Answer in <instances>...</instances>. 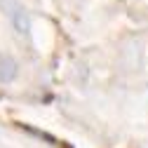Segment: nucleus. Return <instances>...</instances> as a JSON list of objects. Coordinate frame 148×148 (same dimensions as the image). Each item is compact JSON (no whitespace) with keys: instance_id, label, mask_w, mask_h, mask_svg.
<instances>
[{"instance_id":"1","label":"nucleus","mask_w":148,"mask_h":148,"mask_svg":"<svg viewBox=\"0 0 148 148\" xmlns=\"http://www.w3.org/2000/svg\"><path fill=\"white\" fill-rule=\"evenodd\" d=\"M7 12H10V19H12V26L19 31V33H28V24H31V19H28V12L16 3V0H7Z\"/></svg>"},{"instance_id":"2","label":"nucleus","mask_w":148,"mask_h":148,"mask_svg":"<svg viewBox=\"0 0 148 148\" xmlns=\"http://www.w3.org/2000/svg\"><path fill=\"white\" fill-rule=\"evenodd\" d=\"M16 75V64L7 57H0V80L3 82H12Z\"/></svg>"}]
</instances>
